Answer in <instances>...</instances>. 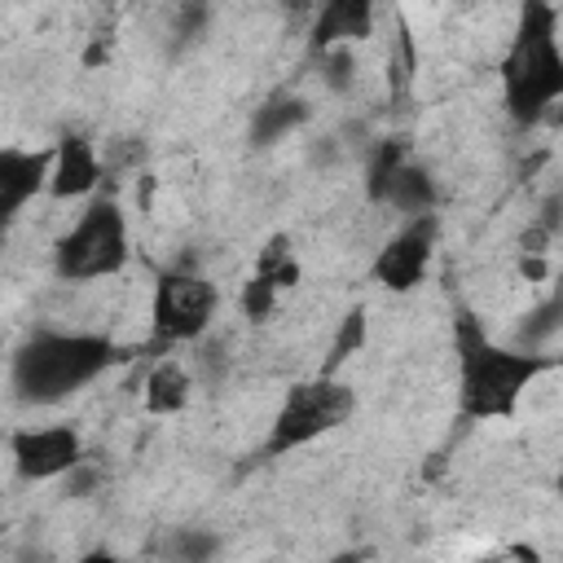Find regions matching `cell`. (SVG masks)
Segmentation results:
<instances>
[{"mask_svg":"<svg viewBox=\"0 0 563 563\" xmlns=\"http://www.w3.org/2000/svg\"><path fill=\"white\" fill-rule=\"evenodd\" d=\"M119 361L114 339L92 330H31L13 361H9V387L22 405H62L79 396L88 383H97Z\"/></svg>","mask_w":563,"mask_h":563,"instance_id":"3957f363","label":"cell"},{"mask_svg":"<svg viewBox=\"0 0 563 563\" xmlns=\"http://www.w3.org/2000/svg\"><path fill=\"white\" fill-rule=\"evenodd\" d=\"M255 273H260L268 286H277V290L295 286L299 264H295V255H290V242H286V238H268V246H264V255H260Z\"/></svg>","mask_w":563,"mask_h":563,"instance_id":"9a60e30c","label":"cell"},{"mask_svg":"<svg viewBox=\"0 0 563 563\" xmlns=\"http://www.w3.org/2000/svg\"><path fill=\"white\" fill-rule=\"evenodd\" d=\"M374 9H378V0H321L317 13H312V31H308L312 48L325 53V48H339V44L369 40Z\"/></svg>","mask_w":563,"mask_h":563,"instance_id":"7c38bea8","label":"cell"},{"mask_svg":"<svg viewBox=\"0 0 563 563\" xmlns=\"http://www.w3.org/2000/svg\"><path fill=\"white\" fill-rule=\"evenodd\" d=\"M48 180H53V150L4 145L0 150V216H4V224H13L22 216V207L48 189Z\"/></svg>","mask_w":563,"mask_h":563,"instance_id":"30bf717a","label":"cell"},{"mask_svg":"<svg viewBox=\"0 0 563 563\" xmlns=\"http://www.w3.org/2000/svg\"><path fill=\"white\" fill-rule=\"evenodd\" d=\"M84 435L70 422H48V427H18L9 435V457L13 471L31 484L62 479L79 457H84Z\"/></svg>","mask_w":563,"mask_h":563,"instance_id":"9c48e42d","label":"cell"},{"mask_svg":"<svg viewBox=\"0 0 563 563\" xmlns=\"http://www.w3.org/2000/svg\"><path fill=\"white\" fill-rule=\"evenodd\" d=\"M501 106L519 128L541 123L563 101V35L554 0H523L510 44L497 62Z\"/></svg>","mask_w":563,"mask_h":563,"instance_id":"7a4b0ae2","label":"cell"},{"mask_svg":"<svg viewBox=\"0 0 563 563\" xmlns=\"http://www.w3.org/2000/svg\"><path fill=\"white\" fill-rule=\"evenodd\" d=\"M277 295H282V290H277V286H268V282H264V277L255 273V277L246 282V290H242V312H246L251 321H264V317L273 312Z\"/></svg>","mask_w":563,"mask_h":563,"instance_id":"ffe728a7","label":"cell"},{"mask_svg":"<svg viewBox=\"0 0 563 563\" xmlns=\"http://www.w3.org/2000/svg\"><path fill=\"white\" fill-rule=\"evenodd\" d=\"M435 242H440V216L435 211H422V216H409L374 255L369 273L383 290L391 295H409L413 286L427 282L431 273V260H435Z\"/></svg>","mask_w":563,"mask_h":563,"instance_id":"ba28073f","label":"cell"},{"mask_svg":"<svg viewBox=\"0 0 563 563\" xmlns=\"http://www.w3.org/2000/svg\"><path fill=\"white\" fill-rule=\"evenodd\" d=\"M321 62L330 66V70H325V84H330L334 92H347V88H352V75H356V57H352V44L325 48V53H321Z\"/></svg>","mask_w":563,"mask_h":563,"instance_id":"d6986e66","label":"cell"},{"mask_svg":"<svg viewBox=\"0 0 563 563\" xmlns=\"http://www.w3.org/2000/svg\"><path fill=\"white\" fill-rule=\"evenodd\" d=\"M189 396H194V369L180 365L176 356H158L145 374V387H141L145 409L158 413V418H172L189 405Z\"/></svg>","mask_w":563,"mask_h":563,"instance_id":"4fadbf2b","label":"cell"},{"mask_svg":"<svg viewBox=\"0 0 563 563\" xmlns=\"http://www.w3.org/2000/svg\"><path fill=\"white\" fill-rule=\"evenodd\" d=\"M132 255V233H128V211L110 194H92L88 207L75 216V224L53 242V273L57 282L84 286L123 273Z\"/></svg>","mask_w":563,"mask_h":563,"instance_id":"277c9868","label":"cell"},{"mask_svg":"<svg viewBox=\"0 0 563 563\" xmlns=\"http://www.w3.org/2000/svg\"><path fill=\"white\" fill-rule=\"evenodd\" d=\"M453 347H457V413L471 422L515 418L523 391L554 365L545 352L493 343L471 312L457 317Z\"/></svg>","mask_w":563,"mask_h":563,"instance_id":"6da1fadb","label":"cell"},{"mask_svg":"<svg viewBox=\"0 0 563 563\" xmlns=\"http://www.w3.org/2000/svg\"><path fill=\"white\" fill-rule=\"evenodd\" d=\"M308 114H312V106L303 101V97H268L264 106H255V114H251V123H246V132H251V145H273V141H282V136H290L299 123H308Z\"/></svg>","mask_w":563,"mask_h":563,"instance_id":"5bb4252c","label":"cell"},{"mask_svg":"<svg viewBox=\"0 0 563 563\" xmlns=\"http://www.w3.org/2000/svg\"><path fill=\"white\" fill-rule=\"evenodd\" d=\"M356 413V391L352 383H343L339 374H317V378H299L286 387L277 413H273V427H268V440H264V453L268 457H282V453H295L330 431H339L347 418Z\"/></svg>","mask_w":563,"mask_h":563,"instance_id":"5b68a950","label":"cell"},{"mask_svg":"<svg viewBox=\"0 0 563 563\" xmlns=\"http://www.w3.org/2000/svg\"><path fill=\"white\" fill-rule=\"evenodd\" d=\"M97 185H101V154H97V145L84 132H66L53 145V180H48V194L57 202H70V198H92Z\"/></svg>","mask_w":563,"mask_h":563,"instance_id":"8fae6325","label":"cell"},{"mask_svg":"<svg viewBox=\"0 0 563 563\" xmlns=\"http://www.w3.org/2000/svg\"><path fill=\"white\" fill-rule=\"evenodd\" d=\"M216 550H220V541L202 528H172L163 541V554H176V559H207Z\"/></svg>","mask_w":563,"mask_h":563,"instance_id":"e0dca14e","label":"cell"},{"mask_svg":"<svg viewBox=\"0 0 563 563\" xmlns=\"http://www.w3.org/2000/svg\"><path fill=\"white\" fill-rule=\"evenodd\" d=\"M216 308H220V290L198 268L158 273L154 295H150V343L158 352L180 347V343H198L211 330Z\"/></svg>","mask_w":563,"mask_h":563,"instance_id":"8992f818","label":"cell"},{"mask_svg":"<svg viewBox=\"0 0 563 563\" xmlns=\"http://www.w3.org/2000/svg\"><path fill=\"white\" fill-rule=\"evenodd\" d=\"M365 194L378 207H391L396 216H422L435 211V180L427 167L409 158L405 141H378L365 163Z\"/></svg>","mask_w":563,"mask_h":563,"instance_id":"52a82bcc","label":"cell"},{"mask_svg":"<svg viewBox=\"0 0 563 563\" xmlns=\"http://www.w3.org/2000/svg\"><path fill=\"white\" fill-rule=\"evenodd\" d=\"M361 343H365V312L356 308V312H347V317H343V325H339V334H334V343H330L325 374H334L347 356H356V352H361Z\"/></svg>","mask_w":563,"mask_h":563,"instance_id":"2e32d148","label":"cell"},{"mask_svg":"<svg viewBox=\"0 0 563 563\" xmlns=\"http://www.w3.org/2000/svg\"><path fill=\"white\" fill-rule=\"evenodd\" d=\"M101 479H106V471H101V462H92L88 453L62 475V488H66V497H88V493H97L101 488Z\"/></svg>","mask_w":563,"mask_h":563,"instance_id":"ac0fdd59","label":"cell"}]
</instances>
